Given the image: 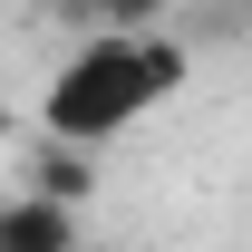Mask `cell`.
<instances>
[{"instance_id":"4","label":"cell","mask_w":252,"mask_h":252,"mask_svg":"<svg viewBox=\"0 0 252 252\" xmlns=\"http://www.w3.org/2000/svg\"><path fill=\"white\" fill-rule=\"evenodd\" d=\"M59 20H78V30H107V0H49Z\"/></svg>"},{"instance_id":"3","label":"cell","mask_w":252,"mask_h":252,"mask_svg":"<svg viewBox=\"0 0 252 252\" xmlns=\"http://www.w3.org/2000/svg\"><path fill=\"white\" fill-rule=\"evenodd\" d=\"M175 0H107V30H146V20H165Z\"/></svg>"},{"instance_id":"1","label":"cell","mask_w":252,"mask_h":252,"mask_svg":"<svg viewBox=\"0 0 252 252\" xmlns=\"http://www.w3.org/2000/svg\"><path fill=\"white\" fill-rule=\"evenodd\" d=\"M165 88H185V49L175 39H146V30H88V49L49 78L39 97V126L59 146H107L146 117Z\"/></svg>"},{"instance_id":"2","label":"cell","mask_w":252,"mask_h":252,"mask_svg":"<svg viewBox=\"0 0 252 252\" xmlns=\"http://www.w3.org/2000/svg\"><path fill=\"white\" fill-rule=\"evenodd\" d=\"M0 252H78L68 194H10L0 204Z\"/></svg>"}]
</instances>
